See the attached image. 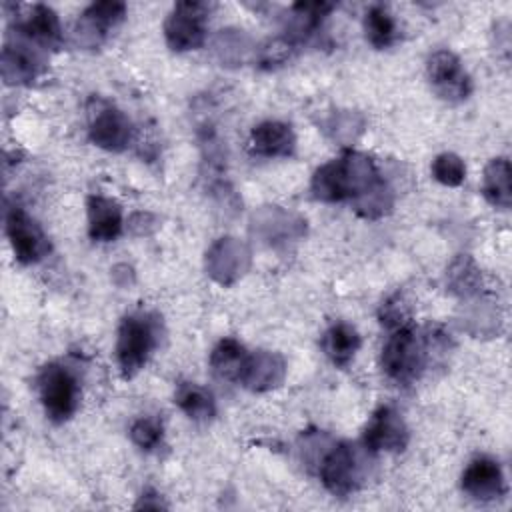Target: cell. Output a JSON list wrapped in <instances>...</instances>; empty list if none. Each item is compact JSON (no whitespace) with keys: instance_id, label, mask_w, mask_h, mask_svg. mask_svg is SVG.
Returning <instances> with one entry per match:
<instances>
[{"instance_id":"13","label":"cell","mask_w":512,"mask_h":512,"mask_svg":"<svg viewBox=\"0 0 512 512\" xmlns=\"http://www.w3.org/2000/svg\"><path fill=\"white\" fill-rule=\"evenodd\" d=\"M250 148L258 156L286 158L294 154L296 136L290 124H284L278 120H266L252 128Z\"/></svg>"},{"instance_id":"19","label":"cell","mask_w":512,"mask_h":512,"mask_svg":"<svg viewBox=\"0 0 512 512\" xmlns=\"http://www.w3.org/2000/svg\"><path fill=\"white\" fill-rule=\"evenodd\" d=\"M248 352L246 348L234 340V338H222L212 354H210V366L214 370L216 376L224 378V380H238L242 378V372L246 368L248 362Z\"/></svg>"},{"instance_id":"17","label":"cell","mask_w":512,"mask_h":512,"mask_svg":"<svg viewBox=\"0 0 512 512\" xmlns=\"http://www.w3.org/2000/svg\"><path fill=\"white\" fill-rule=\"evenodd\" d=\"M282 374H284V362L280 356L258 352L254 356H248L240 382L246 388L260 392L276 386L282 380Z\"/></svg>"},{"instance_id":"15","label":"cell","mask_w":512,"mask_h":512,"mask_svg":"<svg viewBox=\"0 0 512 512\" xmlns=\"http://www.w3.org/2000/svg\"><path fill=\"white\" fill-rule=\"evenodd\" d=\"M88 234L94 242H112L122 232V208L116 200L94 194L88 198Z\"/></svg>"},{"instance_id":"24","label":"cell","mask_w":512,"mask_h":512,"mask_svg":"<svg viewBox=\"0 0 512 512\" xmlns=\"http://www.w3.org/2000/svg\"><path fill=\"white\" fill-rule=\"evenodd\" d=\"M448 282H450V290L462 296H468L472 292L478 290L480 284V272L474 266V262L468 256H460L452 262L450 272H448Z\"/></svg>"},{"instance_id":"2","label":"cell","mask_w":512,"mask_h":512,"mask_svg":"<svg viewBox=\"0 0 512 512\" xmlns=\"http://www.w3.org/2000/svg\"><path fill=\"white\" fill-rule=\"evenodd\" d=\"M426 356L428 342H424L410 324H404L394 328L388 336L386 344L382 346L380 364L390 380L398 384H410L424 370Z\"/></svg>"},{"instance_id":"9","label":"cell","mask_w":512,"mask_h":512,"mask_svg":"<svg viewBox=\"0 0 512 512\" xmlns=\"http://www.w3.org/2000/svg\"><path fill=\"white\" fill-rule=\"evenodd\" d=\"M408 426L398 410L392 406H380L368 420L362 446L368 452H402L408 444Z\"/></svg>"},{"instance_id":"27","label":"cell","mask_w":512,"mask_h":512,"mask_svg":"<svg viewBox=\"0 0 512 512\" xmlns=\"http://www.w3.org/2000/svg\"><path fill=\"white\" fill-rule=\"evenodd\" d=\"M392 206V194L386 188L384 180L380 184H376L372 190L364 192L362 196L354 198V208L358 214L366 216V218H378L382 216L388 208Z\"/></svg>"},{"instance_id":"6","label":"cell","mask_w":512,"mask_h":512,"mask_svg":"<svg viewBox=\"0 0 512 512\" xmlns=\"http://www.w3.org/2000/svg\"><path fill=\"white\" fill-rule=\"evenodd\" d=\"M210 6L206 2H178L164 22L166 44L176 52L196 50L206 38V20Z\"/></svg>"},{"instance_id":"1","label":"cell","mask_w":512,"mask_h":512,"mask_svg":"<svg viewBox=\"0 0 512 512\" xmlns=\"http://www.w3.org/2000/svg\"><path fill=\"white\" fill-rule=\"evenodd\" d=\"M382 178L374 162L360 152H346L342 158L320 166L312 176V196L322 202H340L358 198Z\"/></svg>"},{"instance_id":"26","label":"cell","mask_w":512,"mask_h":512,"mask_svg":"<svg viewBox=\"0 0 512 512\" xmlns=\"http://www.w3.org/2000/svg\"><path fill=\"white\" fill-rule=\"evenodd\" d=\"M432 176L444 186H460L466 178V166L458 154L444 152L434 158Z\"/></svg>"},{"instance_id":"21","label":"cell","mask_w":512,"mask_h":512,"mask_svg":"<svg viewBox=\"0 0 512 512\" xmlns=\"http://www.w3.org/2000/svg\"><path fill=\"white\" fill-rule=\"evenodd\" d=\"M174 402L192 420H210L216 414L212 392L194 382H180L174 392Z\"/></svg>"},{"instance_id":"28","label":"cell","mask_w":512,"mask_h":512,"mask_svg":"<svg viewBox=\"0 0 512 512\" xmlns=\"http://www.w3.org/2000/svg\"><path fill=\"white\" fill-rule=\"evenodd\" d=\"M380 322L394 330V328H400L404 324H408V310H406V304L400 300V296H392L388 298L382 308H380Z\"/></svg>"},{"instance_id":"5","label":"cell","mask_w":512,"mask_h":512,"mask_svg":"<svg viewBox=\"0 0 512 512\" xmlns=\"http://www.w3.org/2000/svg\"><path fill=\"white\" fill-rule=\"evenodd\" d=\"M362 464V454L356 446L348 442H338L320 458L318 474L330 494L348 496L362 484Z\"/></svg>"},{"instance_id":"11","label":"cell","mask_w":512,"mask_h":512,"mask_svg":"<svg viewBox=\"0 0 512 512\" xmlns=\"http://www.w3.org/2000/svg\"><path fill=\"white\" fill-rule=\"evenodd\" d=\"M88 134L96 146L110 152H120L132 140V124L124 112L104 104L92 114Z\"/></svg>"},{"instance_id":"16","label":"cell","mask_w":512,"mask_h":512,"mask_svg":"<svg viewBox=\"0 0 512 512\" xmlns=\"http://www.w3.org/2000/svg\"><path fill=\"white\" fill-rule=\"evenodd\" d=\"M20 34L28 38L30 42L44 46V48H56L62 42V28L56 12L50 6L36 4L32 6L30 14L24 18V22L18 26Z\"/></svg>"},{"instance_id":"22","label":"cell","mask_w":512,"mask_h":512,"mask_svg":"<svg viewBox=\"0 0 512 512\" xmlns=\"http://www.w3.org/2000/svg\"><path fill=\"white\" fill-rule=\"evenodd\" d=\"M364 34L370 46H374L376 50L388 48L394 44L396 36H398V28L396 22L392 18V14L388 12V8L374 4L368 8L366 16H364Z\"/></svg>"},{"instance_id":"12","label":"cell","mask_w":512,"mask_h":512,"mask_svg":"<svg viewBox=\"0 0 512 512\" xmlns=\"http://www.w3.org/2000/svg\"><path fill=\"white\" fill-rule=\"evenodd\" d=\"M126 16V4L116 0L90 4L78 20L76 36L86 46H98L110 28H114Z\"/></svg>"},{"instance_id":"7","label":"cell","mask_w":512,"mask_h":512,"mask_svg":"<svg viewBox=\"0 0 512 512\" xmlns=\"http://www.w3.org/2000/svg\"><path fill=\"white\" fill-rule=\"evenodd\" d=\"M6 236L16 260L22 264L40 262L50 252V242L44 230L18 206L6 210Z\"/></svg>"},{"instance_id":"25","label":"cell","mask_w":512,"mask_h":512,"mask_svg":"<svg viewBox=\"0 0 512 512\" xmlns=\"http://www.w3.org/2000/svg\"><path fill=\"white\" fill-rule=\"evenodd\" d=\"M130 438L132 442L146 452L156 450L162 444L164 438V426L162 420L156 416H142L130 426Z\"/></svg>"},{"instance_id":"20","label":"cell","mask_w":512,"mask_h":512,"mask_svg":"<svg viewBox=\"0 0 512 512\" xmlns=\"http://www.w3.org/2000/svg\"><path fill=\"white\" fill-rule=\"evenodd\" d=\"M510 162L506 158H494L488 162L484 170L482 194L496 208H510L512 204V188H510Z\"/></svg>"},{"instance_id":"3","label":"cell","mask_w":512,"mask_h":512,"mask_svg":"<svg viewBox=\"0 0 512 512\" xmlns=\"http://www.w3.org/2000/svg\"><path fill=\"white\" fill-rule=\"evenodd\" d=\"M156 342V324L148 314H130L122 318L116 338V360L124 378H132L144 368Z\"/></svg>"},{"instance_id":"10","label":"cell","mask_w":512,"mask_h":512,"mask_svg":"<svg viewBox=\"0 0 512 512\" xmlns=\"http://www.w3.org/2000/svg\"><path fill=\"white\" fill-rule=\"evenodd\" d=\"M462 490L474 500H496L506 492V482L500 464L490 456H478L468 462L460 478Z\"/></svg>"},{"instance_id":"8","label":"cell","mask_w":512,"mask_h":512,"mask_svg":"<svg viewBox=\"0 0 512 512\" xmlns=\"http://www.w3.org/2000/svg\"><path fill=\"white\" fill-rule=\"evenodd\" d=\"M428 80L434 92L446 102H462L470 96L472 82L462 68L460 58L450 50H438L428 58L426 64Z\"/></svg>"},{"instance_id":"23","label":"cell","mask_w":512,"mask_h":512,"mask_svg":"<svg viewBox=\"0 0 512 512\" xmlns=\"http://www.w3.org/2000/svg\"><path fill=\"white\" fill-rule=\"evenodd\" d=\"M334 10L332 2H298L292 6L294 16V32L298 38L308 36L312 30L318 28V24Z\"/></svg>"},{"instance_id":"18","label":"cell","mask_w":512,"mask_h":512,"mask_svg":"<svg viewBox=\"0 0 512 512\" xmlns=\"http://www.w3.org/2000/svg\"><path fill=\"white\" fill-rule=\"evenodd\" d=\"M360 334L346 322L332 324L322 336V350L336 366H346L360 348Z\"/></svg>"},{"instance_id":"14","label":"cell","mask_w":512,"mask_h":512,"mask_svg":"<svg viewBox=\"0 0 512 512\" xmlns=\"http://www.w3.org/2000/svg\"><path fill=\"white\" fill-rule=\"evenodd\" d=\"M42 70V60L28 42H6L2 50V76L6 84H30Z\"/></svg>"},{"instance_id":"4","label":"cell","mask_w":512,"mask_h":512,"mask_svg":"<svg viewBox=\"0 0 512 512\" xmlns=\"http://www.w3.org/2000/svg\"><path fill=\"white\" fill-rule=\"evenodd\" d=\"M36 382L46 416L56 424L70 420L80 404V386L76 376L66 366L50 362L40 370Z\"/></svg>"}]
</instances>
